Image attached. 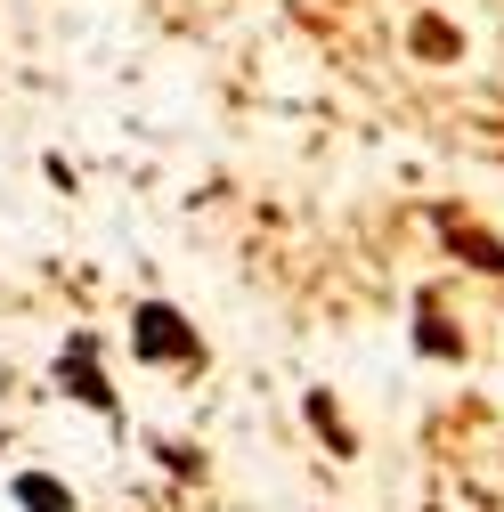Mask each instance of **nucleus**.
Returning a JSON list of instances; mask_svg holds the SVG:
<instances>
[{
    "instance_id": "obj_1",
    "label": "nucleus",
    "mask_w": 504,
    "mask_h": 512,
    "mask_svg": "<svg viewBox=\"0 0 504 512\" xmlns=\"http://www.w3.org/2000/svg\"><path fill=\"white\" fill-rule=\"evenodd\" d=\"M131 326H139V350L147 358H204L196 350V326H179V309H163V301H147Z\"/></svg>"
},
{
    "instance_id": "obj_2",
    "label": "nucleus",
    "mask_w": 504,
    "mask_h": 512,
    "mask_svg": "<svg viewBox=\"0 0 504 512\" xmlns=\"http://www.w3.org/2000/svg\"><path fill=\"white\" fill-rule=\"evenodd\" d=\"M17 504H25V512H74V496L57 488V480H41V472H25V480H17Z\"/></svg>"
},
{
    "instance_id": "obj_3",
    "label": "nucleus",
    "mask_w": 504,
    "mask_h": 512,
    "mask_svg": "<svg viewBox=\"0 0 504 512\" xmlns=\"http://www.w3.org/2000/svg\"><path fill=\"white\" fill-rule=\"evenodd\" d=\"M74 399H90V407H114V391L98 382V366H90V342H74Z\"/></svg>"
}]
</instances>
